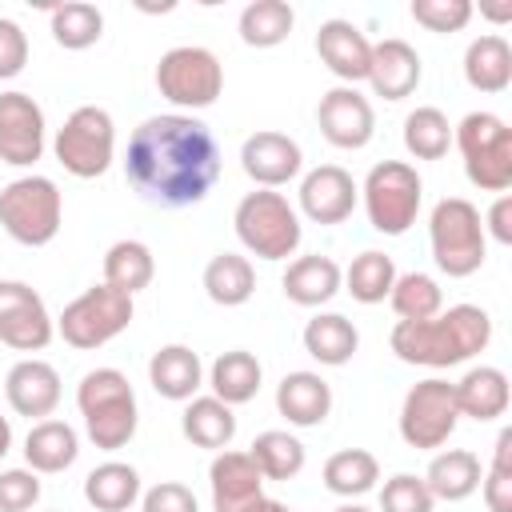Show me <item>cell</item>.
<instances>
[{
    "mask_svg": "<svg viewBox=\"0 0 512 512\" xmlns=\"http://www.w3.org/2000/svg\"><path fill=\"white\" fill-rule=\"evenodd\" d=\"M204 292L212 304L220 308H240L248 304V296L256 292V272L248 264V256L236 252H220L204 264Z\"/></svg>",
    "mask_w": 512,
    "mask_h": 512,
    "instance_id": "obj_33",
    "label": "cell"
},
{
    "mask_svg": "<svg viewBox=\"0 0 512 512\" xmlns=\"http://www.w3.org/2000/svg\"><path fill=\"white\" fill-rule=\"evenodd\" d=\"M124 172L144 200L164 208H188L200 204L220 180V144L212 128L196 116H148L128 140Z\"/></svg>",
    "mask_w": 512,
    "mask_h": 512,
    "instance_id": "obj_1",
    "label": "cell"
},
{
    "mask_svg": "<svg viewBox=\"0 0 512 512\" xmlns=\"http://www.w3.org/2000/svg\"><path fill=\"white\" fill-rule=\"evenodd\" d=\"M388 300H392V312H396L400 320H432V316L440 312V304H444L440 284H436L432 276H424V272H404V276H396Z\"/></svg>",
    "mask_w": 512,
    "mask_h": 512,
    "instance_id": "obj_41",
    "label": "cell"
},
{
    "mask_svg": "<svg viewBox=\"0 0 512 512\" xmlns=\"http://www.w3.org/2000/svg\"><path fill=\"white\" fill-rule=\"evenodd\" d=\"M148 380L164 400H192L204 384V364L188 344H164L148 360Z\"/></svg>",
    "mask_w": 512,
    "mask_h": 512,
    "instance_id": "obj_23",
    "label": "cell"
},
{
    "mask_svg": "<svg viewBox=\"0 0 512 512\" xmlns=\"http://www.w3.org/2000/svg\"><path fill=\"white\" fill-rule=\"evenodd\" d=\"M280 284H284V296L292 304L320 308V304H328L340 292L344 272H340V264L332 256H300V260L288 264V272H284Z\"/></svg>",
    "mask_w": 512,
    "mask_h": 512,
    "instance_id": "obj_24",
    "label": "cell"
},
{
    "mask_svg": "<svg viewBox=\"0 0 512 512\" xmlns=\"http://www.w3.org/2000/svg\"><path fill=\"white\" fill-rule=\"evenodd\" d=\"M356 200H360V188H356V180L340 164H320V168H312L300 180V208L316 224H340V220H348L352 208H356Z\"/></svg>",
    "mask_w": 512,
    "mask_h": 512,
    "instance_id": "obj_16",
    "label": "cell"
},
{
    "mask_svg": "<svg viewBox=\"0 0 512 512\" xmlns=\"http://www.w3.org/2000/svg\"><path fill=\"white\" fill-rule=\"evenodd\" d=\"M456 408H460V416H472L480 424L504 416L508 412V376L500 368H492V364L472 368L456 384Z\"/></svg>",
    "mask_w": 512,
    "mask_h": 512,
    "instance_id": "obj_28",
    "label": "cell"
},
{
    "mask_svg": "<svg viewBox=\"0 0 512 512\" xmlns=\"http://www.w3.org/2000/svg\"><path fill=\"white\" fill-rule=\"evenodd\" d=\"M304 156L300 144L284 132H252L240 148V168L260 184V188H280L300 172Z\"/></svg>",
    "mask_w": 512,
    "mask_h": 512,
    "instance_id": "obj_19",
    "label": "cell"
},
{
    "mask_svg": "<svg viewBox=\"0 0 512 512\" xmlns=\"http://www.w3.org/2000/svg\"><path fill=\"white\" fill-rule=\"evenodd\" d=\"M488 340H492V316L476 304H456L448 312H436L432 320H396L388 344L404 364L452 368L484 352Z\"/></svg>",
    "mask_w": 512,
    "mask_h": 512,
    "instance_id": "obj_2",
    "label": "cell"
},
{
    "mask_svg": "<svg viewBox=\"0 0 512 512\" xmlns=\"http://www.w3.org/2000/svg\"><path fill=\"white\" fill-rule=\"evenodd\" d=\"M248 456L256 460V468H260L264 480H292V476H300V468H304V444H300L292 432H280V428L260 432V436L252 440Z\"/></svg>",
    "mask_w": 512,
    "mask_h": 512,
    "instance_id": "obj_37",
    "label": "cell"
},
{
    "mask_svg": "<svg viewBox=\"0 0 512 512\" xmlns=\"http://www.w3.org/2000/svg\"><path fill=\"white\" fill-rule=\"evenodd\" d=\"M488 232L500 244H512V196H496V204L488 208Z\"/></svg>",
    "mask_w": 512,
    "mask_h": 512,
    "instance_id": "obj_48",
    "label": "cell"
},
{
    "mask_svg": "<svg viewBox=\"0 0 512 512\" xmlns=\"http://www.w3.org/2000/svg\"><path fill=\"white\" fill-rule=\"evenodd\" d=\"M304 348L312 360L328 364V368H340L352 360V352L360 348V332L348 316L340 312H320L304 324Z\"/></svg>",
    "mask_w": 512,
    "mask_h": 512,
    "instance_id": "obj_31",
    "label": "cell"
},
{
    "mask_svg": "<svg viewBox=\"0 0 512 512\" xmlns=\"http://www.w3.org/2000/svg\"><path fill=\"white\" fill-rule=\"evenodd\" d=\"M116 152V124L104 108L84 104L76 108L64 128L56 132V160L64 164V172H72L76 180H96L108 172Z\"/></svg>",
    "mask_w": 512,
    "mask_h": 512,
    "instance_id": "obj_11",
    "label": "cell"
},
{
    "mask_svg": "<svg viewBox=\"0 0 512 512\" xmlns=\"http://www.w3.org/2000/svg\"><path fill=\"white\" fill-rule=\"evenodd\" d=\"M156 88L168 104L176 108H208L216 104V96L224 92V68L220 60L200 48V44H180V48H168L156 64Z\"/></svg>",
    "mask_w": 512,
    "mask_h": 512,
    "instance_id": "obj_10",
    "label": "cell"
},
{
    "mask_svg": "<svg viewBox=\"0 0 512 512\" xmlns=\"http://www.w3.org/2000/svg\"><path fill=\"white\" fill-rule=\"evenodd\" d=\"M132 324V296L116 292L112 284H92L88 292H80L72 304H64L56 332L64 336V344L92 352L108 340H116L124 328Z\"/></svg>",
    "mask_w": 512,
    "mask_h": 512,
    "instance_id": "obj_9",
    "label": "cell"
},
{
    "mask_svg": "<svg viewBox=\"0 0 512 512\" xmlns=\"http://www.w3.org/2000/svg\"><path fill=\"white\" fill-rule=\"evenodd\" d=\"M480 488H484L488 512H512V428H504V432L496 436L492 468L484 472Z\"/></svg>",
    "mask_w": 512,
    "mask_h": 512,
    "instance_id": "obj_42",
    "label": "cell"
},
{
    "mask_svg": "<svg viewBox=\"0 0 512 512\" xmlns=\"http://www.w3.org/2000/svg\"><path fill=\"white\" fill-rule=\"evenodd\" d=\"M84 500L96 512H128L140 500V472L132 464L108 460L84 476Z\"/></svg>",
    "mask_w": 512,
    "mask_h": 512,
    "instance_id": "obj_32",
    "label": "cell"
},
{
    "mask_svg": "<svg viewBox=\"0 0 512 512\" xmlns=\"http://www.w3.org/2000/svg\"><path fill=\"white\" fill-rule=\"evenodd\" d=\"M292 24H296L292 4H284V0H252L240 12V40L248 48H276V44L288 40Z\"/></svg>",
    "mask_w": 512,
    "mask_h": 512,
    "instance_id": "obj_35",
    "label": "cell"
},
{
    "mask_svg": "<svg viewBox=\"0 0 512 512\" xmlns=\"http://www.w3.org/2000/svg\"><path fill=\"white\" fill-rule=\"evenodd\" d=\"M276 408L296 428H316L332 412V388L316 372H288L276 384Z\"/></svg>",
    "mask_w": 512,
    "mask_h": 512,
    "instance_id": "obj_22",
    "label": "cell"
},
{
    "mask_svg": "<svg viewBox=\"0 0 512 512\" xmlns=\"http://www.w3.org/2000/svg\"><path fill=\"white\" fill-rule=\"evenodd\" d=\"M236 236L240 244L260 256V260H288L296 248H300V216L296 208L272 192V188H260V192H248L240 204H236Z\"/></svg>",
    "mask_w": 512,
    "mask_h": 512,
    "instance_id": "obj_7",
    "label": "cell"
},
{
    "mask_svg": "<svg viewBox=\"0 0 512 512\" xmlns=\"http://www.w3.org/2000/svg\"><path fill=\"white\" fill-rule=\"evenodd\" d=\"M76 456H80V440H76V428L64 420H36L32 432L24 436V460L36 476L64 472Z\"/></svg>",
    "mask_w": 512,
    "mask_h": 512,
    "instance_id": "obj_25",
    "label": "cell"
},
{
    "mask_svg": "<svg viewBox=\"0 0 512 512\" xmlns=\"http://www.w3.org/2000/svg\"><path fill=\"white\" fill-rule=\"evenodd\" d=\"M104 32V16L96 4H84V0H72V4H60L52 8V40L68 52H80V48H92Z\"/></svg>",
    "mask_w": 512,
    "mask_h": 512,
    "instance_id": "obj_40",
    "label": "cell"
},
{
    "mask_svg": "<svg viewBox=\"0 0 512 512\" xmlns=\"http://www.w3.org/2000/svg\"><path fill=\"white\" fill-rule=\"evenodd\" d=\"M412 20L428 32H460L472 20L468 0H412Z\"/></svg>",
    "mask_w": 512,
    "mask_h": 512,
    "instance_id": "obj_44",
    "label": "cell"
},
{
    "mask_svg": "<svg viewBox=\"0 0 512 512\" xmlns=\"http://www.w3.org/2000/svg\"><path fill=\"white\" fill-rule=\"evenodd\" d=\"M244 512H292V508H284L280 500H268V496H260V500H252Z\"/></svg>",
    "mask_w": 512,
    "mask_h": 512,
    "instance_id": "obj_49",
    "label": "cell"
},
{
    "mask_svg": "<svg viewBox=\"0 0 512 512\" xmlns=\"http://www.w3.org/2000/svg\"><path fill=\"white\" fill-rule=\"evenodd\" d=\"M368 84L384 100H404L420 84V56L408 40H380L372 44V64H368Z\"/></svg>",
    "mask_w": 512,
    "mask_h": 512,
    "instance_id": "obj_21",
    "label": "cell"
},
{
    "mask_svg": "<svg viewBox=\"0 0 512 512\" xmlns=\"http://www.w3.org/2000/svg\"><path fill=\"white\" fill-rule=\"evenodd\" d=\"M448 144H452V124L440 108L424 104L404 116V148L416 160H440L448 152Z\"/></svg>",
    "mask_w": 512,
    "mask_h": 512,
    "instance_id": "obj_38",
    "label": "cell"
},
{
    "mask_svg": "<svg viewBox=\"0 0 512 512\" xmlns=\"http://www.w3.org/2000/svg\"><path fill=\"white\" fill-rule=\"evenodd\" d=\"M464 176L484 192H508L512 188V128L496 112H468L452 132Z\"/></svg>",
    "mask_w": 512,
    "mask_h": 512,
    "instance_id": "obj_4",
    "label": "cell"
},
{
    "mask_svg": "<svg viewBox=\"0 0 512 512\" xmlns=\"http://www.w3.org/2000/svg\"><path fill=\"white\" fill-rule=\"evenodd\" d=\"M344 284H348L352 300H360V304H380V300L392 292V284H396V264H392V256L368 248V252H360V256L348 264Z\"/></svg>",
    "mask_w": 512,
    "mask_h": 512,
    "instance_id": "obj_39",
    "label": "cell"
},
{
    "mask_svg": "<svg viewBox=\"0 0 512 512\" xmlns=\"http://www.w3.org/2000/svg\"><path fill=\"white\" fill-rule=\"evenodd\" d=\"M44 156V112L28 92H0V160L32 168Z\"/></svg>",
    "mask_w": 512,
    "mask_h": 512,
    "instance_id": "obj_14",
    "label": "cell"
},
{
    "mask_svg": "<svg viewBox=\"0 0 512 512\" xmlns=\"http://www.w3.org/2000/svg\"><path fill=\"white\" fill-rule=\"evenodd\" d=\"M464 80L476 92H504L512 84V48L504 36H476L464 52Z\"/></svg>",
    "mask_w": 512,
    "mask_h": 512,
    "instance_id": "obj_30",
    "label": "cell"
},
{
    "mask_svg": "<svg viewBox=\"0 0 512 512\" xmlns=\"http://www.w3.org/2000/svg\"><path fill=\"white\" fill-rule=\"evenodd\" d=\"M180 432L184 440H192L196 448H212V452H224L236 436V416L224 400L216 396H192L184 416H180Z\"/></svg>",
    "mask_w": 512,
    "mask_h": 512,
    "instance_id": "obj_29",
    "label": "cell"
},
{
    "mask_svg": "<svg viewBox=\"0 0 512 512\" xmlns=\"http://www.w3.org/2000/svg\"><path fill=\"white\" fill-rule=\"evenodd\" d=\"M8 448H12V424L0 416V456H8Z\"/></svg>",
    "mask_w": 512,
    "mask_h": 512,
    "instance_id": "obj_50",
    "label": "cell"
},
{
    "mask_svg": "<svg viewBox=\"0 0 512 512\" xmlns=\"http://www.w3.org/2000/svg\"><path fill=\"white\" fill-rule=\"evenodd\" d=\"M428 240H432V260L444 276L464 280V276L480 272L488 240H484V224H480L476 204H468L464 196H448L432 208Z\"/></svg>",
    "mask_w": 512,
    "mask_h": 512,
    "instance_id": "obj_5",
    "label": "cell"
},
{
    "mask_svg": "<svg viewBox=\"0 0 512 512\" xmlns=\"http://www.w3.org/2000/svg\"><path fill=\"white\" fill-rule=\"evenodd\" d=\"M40 500V480L32 468L0 472V512H28Z\"/></svg>",
    "mask_w": 512,
    "mask_h": 512,
    "instance_id": "obj_45",
    "label": "cell"
},
{
    "mask_svg": "<svg viewBox=\"0 0 512 512\" xmlns=\"http://www.w3.org/2000/svg\"><path fill=\"white\" fill-rule=\"evenodd\" d=\"M140 512H200V504H196L192 488H184L176 480H160L156 488L144 492Z\"/></svg>",
    "mask_w": 512,
    "mask_h": 512,
    "instance_id": "obj_47",
    "label": "cell"
},
{
    "mask_svg": "<svg viewBox=\"0 0 512 512\" xmlns=\"http://www.w3.org/2000/svg\"><path fill=\"white\" fill-rule=\"evenodd\" d=\"M456 420H460L456 384H448L440 376L412 384L408 396H404V404H400V436L416 452L440 448L456 432Z\"/></svg>",
    "mask_w": 512,
    "mask_h": 512,
    "instance_id": "obj_12",
    "label": "cell"
},
{
    "mask_svg": "<svg viewBox=\"0 0 512 512\" xmlns=\"http://www.w3.org/2000/svg\"><path fill=\"white\" fill-rule=\"evenodd\" d=\"M56 332V320L48 316L36 288L24 280H0V344L16 352H40L48 348Z\"/></svg>",
    "mask_w": 512,
    "mask_h": 512,
    "instance_id": "obj_13",
    "label": "cell"
},
{
    "mask_svg": "<svg viewBox=\"0 0 512 512\" xmlns=\"http://www.w3.org/2000/svg\"><path fill=\"white\" fill-rule=\"evenodd\" d=\"M156 276V260L152 248L144 240H116L104 252V284H112L124 296H136L140 288H148Z\"/></svg>",
    "mask_w": 512,
    "mask_h": 512,
    "instance_id": "obj_34",
    "label": "cell"
},
{
    "mask_svg": "<svg viewBox=\"0 0 512 512\" xmlns=\"http://www.w3.org/2000/svg\"><path fill=\"white\" fill-rule=\"evenodd\" d=\"M60 216L64 200L48 176H20L0 188V228L24 248L52 244L60 232Z\"/></svg>",
    "mask_w": 512,
    "mask_h": 512,
    "instance_id": "obj_6",
    "label": "cell"
},
{
    "mask_svg": "<svg viewBox=\"0 0 512 512\" xmlns=\"http://www.w3.org/2000/svg\"><path fill=\"white\" fill-rule=\"evenodd\" d=\"M260 380H264V368L252 352L244 348H232V352H220L212 360V372H208V384H212V396L224 400L228 408L236 404H248L256 392H260Z\"/></svg>",
    "mask_w": 512,
    "mask_h": 512,
    "instance_id": "obj_27",
    "label": "cell"
},
{
    "mask_svg": "<svg viewBox=\"0 0 512 512\" xmlns=\"http://www.w3.org/2000/svg\"><path fill=\"white\" fill-rule=\"evenodd\" d=\"M4 396H8L16 416H28V420L52 416L56 404H60V372L48 360H36V356L20 360L4 376Z\"/></svg>",
    "mask_w": 512,
    "mask_h": 512,
    "instance_id": "obj_17",
    "label": "cell"
},
{
    "mask_svg": "<svg viewBox=\"0 0 512 512\" xmlns=\"http://www.w3.org/2000/svg\"><path fill=\"white\" fill-rule=\"evenodd\" d=\"M480 480H484L480 460H476V452H468V448H448V452L432 456V464H428V472H424V484H428L432 500H448V504L468 500V496L480 488Z\"/></svg>",
    "mask_w": 512,
    "mask_h": 512,
    "instance_id": "obj_26",
    "label": "cell"
},
{
    "mask_svg": "<svg viewBox=\"0 0 512 512\" xmlns=\"http://www.w3.org/2000/svg\"><path fill=\"white\" fill-rule=\"evenodd\" d=\"M380 480V464L364 448H344L324 460V488L336 496H364Z\"/></svg>",
    "mask_w": 512,
    "mask_h": 512,
    "instance_id": "obj_36",
    "label": "cell"
},
{
    "mask_svg": "<svg viewBox=\"0 0 512 512\" xmlns=\"http://www.w3.org/2000/svg\"><path fill=\"white\" fill-rule=\"evenodd\" d=\"M24 64H28V36L16 20L0 16V80L20 76Z\"/></svg>",
    "mask_w": 512,
    "mask_h": 512,
    "instance_id": "obj_46",
    "label": "cell"
},
{
    "mask_svg": "<svg viewBox=\"0 0 512 512\" xmlns=\"http://www.w3.org/2000/svg\"><path fill=\"white\" fill-rule=\"evenodd\" d=\"M336 512H368V508H360V504H340Z\"/></svg>",
    "mask_w": 512,
    "mask_h": 512,
    "instance_id": "obj_52",
    "label": "cell"
},
{
    "mask_svg": "<svg viewBox=\"0 0 512 512\" xmlns=\"http://www.w3.org/2000/svg\"><path fill=\"white\" fill-rule=\"evenodd\" d=\"M76 408L84 416L88 440L104 452H116L136 436V392L120 368L88 372L76 388Z\"/></svg>",
    "mask_w": 512,
    "mask_h": 512,
    "instance_id": "obj_3",
    "label": "cell"
},
{
    "mask_svg": "<svg viewBox=\"0 0 512 512\" xmlns=\"http://www.w3.org/2000/svg\"><path fill=\"white\" fill-rule=\"evenodd\" d=\"M484 16H492V20H512V4H504V8H484Z\"/></svg>",
    "mask_w": 512,
    "mask_h": 512,
    "instance_id": "obj_51",
    "label": "cell"
},
{
    "mask_svg": "<svg viewBox=\"0 0 512 512\" xmlns=\"http://www.w3.org/2000/svg\"><path fill=\"white\" fill-rule=\"evenodd\" d=\"M364 212H368V224L384 236H404L412 224H416V212H420V196H424V184L416 176L412 164L404 160H380L368 176H364Z\"/></svg>",
    "mask_w": 512,
    "mask_h": 512,
    "instance_id": "obj_8",
    "label": "cell"
},
{
    "mask_svg": "<svg viewBox=\"0 0 512 512\" xmlns=\"http://www.w3.org/2000/svg\"><path fill=\"white\" fill-rule=\"evenodd\" d=\"M432 504L436 500H432L424 476H412V472H396L380 488V512H432Z\"/></svg>",
    "mask_w": 512,
    "mask_h": 512,
    "instance_id": "obj_43",
    "label": "cell"
},
{
    "mask_svg": "<svg viewBox=\"0 0 512 512\" xmlns=\"http://www.w3.org/2000/svg\"><path fill=\"white\" fill-rule=\"evenodd\" d=\"M208 484H212V508L216 512H244L252 500H260L264 492V476L256 468V460L248 452H220L208 468Z\"/></svg>",
    "mask_w": 512,
    "mask_h": 512,
    "instance_id": "obj_20",
    "label": "cell"
},
{
    "mask_svg": "<svg viewBox=\"0 0 512 512\" xmlns=\"http://www.w3.org/2000/svg\"><path fill=\"white\" fill-rule=\"evenodd\" d=\"M316 120H320L324 140L332 148H344V152L364 148L376 132V112H372L368 96H360L352 84H340V88L324 92L320 108H316Z\"/></svg>",
    "mask_w": 512,
    "mask_h": 512,
    "instance_id": "obj_15",
    "label": "cell"
},
{
    "mask_svg": "<svg viewBox=\"0 0 512 512\" xmlns=\"http://www.w3.org/2000/svg\"><path fill=\"white\" fill-rule=\"evenodd\" d=\"M316 52L324 60V68L332 76H340L344 84H360L368 80V64H372V44L368 36L352 24V20H324L316 32Z\"/></svg>",
    "mask_w": 512,
    "mask_h": 512,
    "instance_id": "obj_18",
    "label": "cell"
}]
</instances>
